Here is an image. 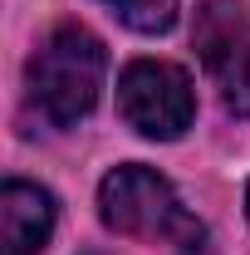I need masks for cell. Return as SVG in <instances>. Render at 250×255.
I'll return each mask as SVG.
<instances>
[{
	"label": "cell",
	"instance_id": "5b68a950",
	"mask_svg": "<svg viewBox=\"0 0 250 255\" xmlns=\"http://www.w3.org/2000/svg\"><path fill=\"white\" fill-rule=\"evenodd\" d=\"M54 231V196L34 182L10 177L0 191V236H5V255H39Z\"/></svg>",
	"mask_w": 250,
	"mask_h": 255
},
{
	"label": "cell",
	"instance_id": "52a82bcc",
	"mask_svg": "<svg viewBox=\"0 0 250 255\" xmlns=\"http://www.w3.org/2000/svg\"><path fill=\"white\" fill-rule=\"evenodd\" d=\"M246 216H250V187H246Z\"/></svg>",
	"mask_w": 250,
	"mask_h": 255
},
{
	"label": "cell",
	"instance_id": "6da1fadb",
	"mask_svg": "<svg viewBox=\"0 0 250 255\" xmlns=\"http://www.w3.org/2000/svg\"><path fill=\"white\" fill-rule=\"evenodd\" d=\"M103 69H108L103 39L84 25H59L30 59V98L54 128H74L94 113Z\"/></svg>",
	"mask_w": 250,
	"mask_h": 255
},
{
	"label": "cell",
	"instance_id": "7a4b0ae2",
	"mask_svg": "<svg viewBox=\"0 0 250 255\" xmlns=\"http://www.w3.org/2000/svg\"><path fill=\"white\" fill-rule=\"evenodd\" d=\"M98 216L118 236H142V241H182V246H201L206 231L201 221L182 206V196L172 191L167 177H157L152 167L127 162L113 167L98 187Z\"/></svg>",
	"mask_w": 250,
	"mask_h": 255
},
{
	"label": "cell",
	"instance_id": "3957f363",
	"mask_svg": "<svg viewBox=\"0 0 250 255\" xmlns=\"http://www.w3.org/2000/svg\"><path fill=\"white\" fill-rule=\"evenodd\" d=\"M118 113L142 137H157V142L182 137L196 118L191 74L167 59H132L118 79Z\"/></svg>",
	"mask_w": 250,
	"mask_h": 255
},
{
	"label": "cell",
	"instance_id": "8992f818",
	"mask_svg": "<svg viewBox=\"0 0 250 255\" xmlns=\"http://www.w3.org/2000/svg\"><path fill=\"white\" fill-rule=\"evenodd\" d=\"M103 5L137 34H167L182 10V0H103Z\"/></svg>",
	"mask_w": 250,
	"mask_h": 255
},
{
	"label": "cell",
	"instance_id": "277c9868",
	"mask_svg": "<svg viewBox=\"0 0 250 255\" xmlns=\"http://www.w3.org/2000/svg\"><path fill=\"white\" fill-rule=\"evenodd\" d=\"M196 54L221 89V103L236 118H250V30L231 0H206L196 10Z\"/></svg>",
	"mask_w": 250,
	"mask_h": 255
}]
</instances>
